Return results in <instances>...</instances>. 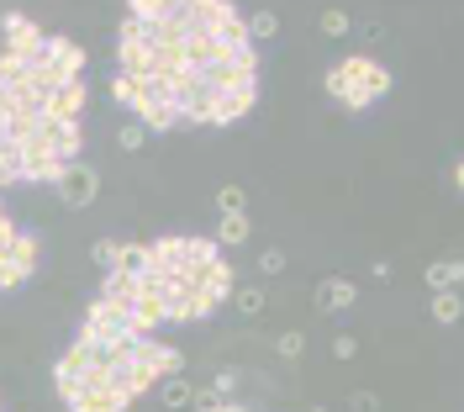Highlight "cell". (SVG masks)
Masks as SVG:
<instances>
[{
  "label": "cell",
  "mask_w": 464,
  "mask_h": 412,
  "mask_svg": "<svg viewBox=\"0 0 464 412\" xmlns=\"http://www.w3.org/2000/svg\"><path fill=\"white\" fill-rule=\"evenodd\" d=\"M0 143H5V117H0Z\"/></svg>",
  "instance_id": "obj_41"
},
{
  "label": "cell",
  "mask_w": 464,
  "mask_h": 412,
  "mask_svg": "<svg viewBox=\"0 0 464 412\" xmlns=\"http://www.w3.org/2000/svg\"><path fill=\"white\" fill-rule=\"evenodd\" d=\"M111 95H117V106L132 111V106H137V80H132V74H117V80H111Z\"/></svg>",
  "instance_id": "obj_29"
},
{
  "label": "cell",
  "mask_w": 464,
  "mask_h": 412,
  "mask_svg": "<svg viewBox=\"0 0 464 412\" xmlns=\"http://www.w3.org/2000/svg\"><path fill=\"white\" fill-rule=\"evenodd\" d=\"M43 63L59 74V85H69V80H85V48H80L74 37H63V32H53V37H48Z\"/></svg>",
  "instance_id": "obj_8"
},
{
  "label": "cell",
  "mask_w": 464,
  "mask_h": 412,
  "mask_svg": "<svg viewBox=\"0 0 464 412\" xmlns=\"http://www.w3.org/2000/svg\"><path fill=\"white\" fill-rule=\"evenodd\" d=\"M348 27H354V22H348V11H338V5H333V11H322V32H327V37H343Z\"/></svg>",
  "instance_id": "obj_32"
},
{
  "label": "cell",
  "mask_w": 464,
  "mask_h": 412,
  "mask_svg": "<svg viewBox=\"0 0 464 412\" xmlns=\"http://www.w3.org/2000/svg\"><path fill=\"white\" fill-rule=\"evenodd\" d=\"M391 85H396V80H391V69H380V59H374V63H370V74L359 80V91L370 95V101H380V95H391Z\"/></svg>",
  "instance_id": "obj_24"
},
{
  "label": "cell",
  "mask_w": 464,
  "mask_h": 412,
  "mask_svg": "<svg viewBox=\"0 0 464 412\" xmlns=\"http://www.w3.org/2000/svg\"><path fill=\"white\" fill-rule=\"evenodd\" d=\"M132 365L154 380H169L185 370V354L175 344H164V339H132Z\"/></svg>",
  "instance_id": "obj_3"
},
{
  "label": "cell",
  "mask_w": 464,
  "mask_h": 412,
  "mask_svg": "<svg viewBox=\"0 0 464 412\" xmlns=\"http://www.w3.org/2000/svg\"><path fill=\"white\" fill-rule=\"evenodd\" d=\"M0 37H5V48H0V53H11V59H37V53H43V48H48V32L37 27V22H32V16H22V11H5V16H0Z\"/></svg>",
  "instance_id": "obj_2"
},
{
  "label": "cell",
  "mask_w": 464,
  "mask_h": 412,
  "mask_svg": "<svg viewBox=\"0 0 464 412\" xmlns=\"http://www.w3.org/2000/svg\"><path fill=\"white\" fill-rule=\"evenodd\" d=\"M158 386H164V407H190V402H195V391H190V386H185L180 376L158 380Z\"/></svg>",
  "instance_id": "obj_27"
},
{
  "label": "cell",
  "mask_w": 464,
  "mask_h": 412,
  "mask_svg": "<svg viewBox=\"0 0 464 412\" xmlns=\"http://www.w3.org/2000/svg\"><path fill=\"white\" fill-rule=\"evenodd\" d=\"M217 206H222V217H243L248 190H243V186H222V190H217Z\"/></svg>",
  "instance_id": "obj_26"
},
{
  "label": "cell",
  "mask_w": 464,
  "mask_h": 412,
  "mask_svg": "<svg viewBox=\"0 0 464 412\" xmlns=\"http://www.w3.org/2000/svg\"><path fill=\"white\" fill-rule=\"evenodd\" d=\"M212 412H253V407H248V402H238V397H232V402H217V407H212Z\"/></svg>",
  "instance_id": "obj_38"
},
{
  "label": "cell",
  "mask_w": 464,
  "mask_h": 412,
  "mask_svg": "<svg viewBox=\"0 0 464 412\" xmlns=\"http://www.w3.org/2000/svg\"><path fill=\"white\" fill-rule=\"evenodd\" d=\"M348 407H354V412H380V397H374V391H354V397H348Z\"/></svg>",
  "instance_id": "obj_36"
},
{
  "label": "cell",
  "mask_w": 464,
  "mask_h": 412,
  "mask_svg": "<svg viewBox=\"0 0 464 412\" xmlns=\"http://www.w3.org/2000/svg\"><path fill=\"white\" fill-rule=\"evenodd\" d=\"M232 391H238V370H217V380H212V397H217V402H232Z\"/></svg>",
  "instance_id": "obj_33"
},
{
  "label": "cell",
  "mask_w": 464,
  "mask_h": 412,
  "mask_svg": "<svg viewBox=\"0 0 464 412\" xmlns=\"http://www.w3.org/2000/svg\"><path fill=\"white\" fill-rule=\"evenodd\" d=\"M95 259L106 264V275H148V244H117V238H100Z\"/></svg>",
  "instance_id": "obj_7"
},
{
  "label": "cell",
  "mask_w": 464,
  "mask_h": 412,
  "mask_svg": "<svg viewBox=\"0 0 464 412\" xmlns=\"http://www.w3.org/2000/svg\"><path fill=\"white\" fill-rule=\"evenodd\" d=\"M333 354H338V359H354V354H359V344H354L348 333H338V339H333Z\"/></svg>",
  "instance_id": "obj_37"
},
{
  "label": "cell",
  "mask_w": 464,
  "mask_h": 412,
  "mask_svg": "<svg viewBox=\"0 0 464 412\" xmlns=\"http://www.w3.org/2000/svg\"><path fill=\"white\" fill-rule=\"evenodd\" d=\"M175 106H180V122L185 127H212V117H217V95L206 91V80L190 74V69L175 74Z\"/></svg>",
  "instance_id": "obj_1"
},
{
  "label": "cell",
  "mask_w": 464,
  "mask_h": 412,
  "mask_svg": "<svg viewBox=\"0 0 464 412\" xmlns=\"http://www.w3.org/2000/svg\"><path fill=\"white\" fill-rule=\"evenodd\" d=\"M100 380H106V376H95V370H85V365H80V359H74V354H63L59 365H53V386H59L63 407H69V402H80V397H85V391H95V386H100Z\"/></svg>",
  "instance_id": "obj_12"
},
{
  "label": "cell",
  "mask_w": 464,
  "mask_h": 412,
  "mask_svg": "<svg viewBox=\"0 0 464 412\" xmlns=\"http://www.w3.org/2000/svg\"><path fill=\"white\" fill-rule=\"evenodd\" d=\"M132 122H143V132H175L180 122V106L175 101H164V106H143V111H132Z\"/></svg>",
  "instance_id": "obj_19"
},
{
  "label": "cell",
  "mask_w": 464,
  "mask_h": 412,
  "mask_svg": "<svg viewBox=\"0 0 464 412\" xmlns=\"http://www.w3.org/2000/svg\"><path fill=\"white\" fill-rule=\"evenodd\" d=\"M232 302H238V312H243V317L264 312V291H259V285H238V291H232Z\"/></svg>",
  "instance_id": "obj_28"
},
{
  "label": "cell",
  "mask_w": 464,
  "mask_h": 412,
  "mask_svg": "<svg viewBox=\"0 0 464 412\" xmlns=\"http://www.w3.org/2000/svg\"><path fill=\"white\" fill-rule=\"evenodd\" d=\"M454 190H459V196H464V158H459V164H454Z\"/></svg>",
  "instance_id": "obj_39"
},
{
  "label": "cell",
  "mask_w": 464,
  "mask_h": 412,
  "mask_svg": "<svg viewBox=\"0 0 464 412\" xmlns=\"http://www.w3.org/2000/svg\"><path fill=\"white\" fill-rule=\"evenodd\" d=\"M253 106H259V85H243V91H222V95H217V117H212V127L243 122Z\"/></svg>",
  "instance_id": "obj_15"
},
{
  "label": "cell",
  "mask_w": 464,
  "mask_h": 412,
  "mask_svg": "<svg viewBox=\"0 0 464 412\" xmlns=\"http://www.w3.org/2000/svg\"><path fill=\"white\" fill-rule=\"evenodd\" d=\"M127 407H132V402H127V397H117L106 380H100L95 391H85L80 402H69V412H127Z\"/></svg>",
  "instance_id": "obj_18"
},
{
  "label": "cell",
  "mask_w": 464,
  "mask_h": 412,
  "mask_svg": "<svg viewBox=\"0 0 464 412\" xmlns=\"http://www.w3.org/2000/svg\"><path fill=\"white\" fill-rule=\"evenodd\" d=\"M243 22H248V43H253V48H259V43H270V37L279 32L275 11H253V16H243Z\"/></svg>",
  "instance_id": "obj_21"
},
{
  "label": "cell",
  "mask_w": 464,
  "mask_h": 412,
  "mask_svg": "<svg viewBox=\"0 0 464 412\" xmlns=\"http://www.w3.org/2000/svg\"><path fill=\"white\" fill-rule=\"evenodd\" d=\"M279 354H285V359H301V354H307V333H301V328H290V333H279Z\"/></svg>",
  "instance_id": "obj_30"
},
{
  "label": "cell",
  "mask_w": 464,
  "mask_h": 412,
  "mask_svg": "<svg viewBox=\"0 0 464 412\" xmlns=\"http://www.w3.org/2000/svg\"><path fill=\"white\" fill-rule=\"evenodd\" d=\"M117 143H122L127 154H137V149L148 143V132H143V122H122V132H117Z\"/></svg>",
  "instance_id": "obj_31"
},
{
  "label": "cell",
  "mask_w": 464,
  "mask_h": 412,
  "mask_svg": "<svg viewBox=\"0 0 464 412\" xmlns=\"http://www.w3.org/2000/svg\"><path fill=\"white\" fill-rule=\"evenodd\" d=\"M359 302V285L343 281V275H327V281H317V307L322 312H343V307H354Z\"/></svg>",
  "instance_id": "obj_16"
},
{
  "label": "cell",
  "mask_w": 464,
  "mask_h": 412,
  "mask_svg": "<svg viewBox=\"0 0 464 412\" xmlns=\"http://www.w3.org/2000/svg\"><path fill=\"white\" fill-rule=\"evenodd\" d=\"M322 85H327V95H333V101H343V95H348V80L338 74V63H333V69L322 74Z\"/></svg>",
  "instance_id": "obj_34"
},
{
  "label": "cell",
  "mask_w": 464,
  "mask_h": 412,
  "mask_svg": "<svg viewBox=\"0 0 464 412\" xmlns=\"http://www.w3.org/2000/svg\"><path fill=\"white\" fill-rule=\"evenodd\" d=\"M37 138L48 143V154L59 158V164H80V154H85V127L80 122H48V117H43Z\"/></svg>",
  "instance_id": "obj_10"
},
{
  "label": "cell",
  "mask_w": 464,
  "mask_h": 412,
  "mask_svg": "<svg viewBox=\"0 0 464 412\" xmlns=\"http://www.w3.org/2000/svg\"><path fill=\"white\" fill-rule=\"evenodd\" d=\"M232 291H238V275H232V264H227V259H217V264L201 275V291H195V317H212L222 302L232 296Z\"/></svg>",
  "instance_id": "obj_9"
},
{
  "label": "cell",
  "mask_w": 464,
  "mask_h": 412,
  "mask_svg": "<svg viewBox=\"0 0 464 412\" xmlns=\"http://www.w3.org/2000/svg\"><path fill=\"white\" fill-rule=\"evenodd\" d=\"M307 412H327V407H307Z\"/></svg>",
  "instance_id": "obj_42"
},
{
  "label": "cell",
  "mask_w": 464,
  "mask_h": 412,
  "mask_svg": "<svg viewBox=\"0 0 464 412\" xmlns=\"http://www.w3.org/2000/svg\"><path fill=\"white\" fill-rule=\"evenodd\" d=\"M100 296L117 302L122 312H132V307L143 302V275H106V281H100Z\"/></svg>",
  "instance_id": "obj_17"
},
{
  "label": "cell",
  "mask_w": 464,
  "mask_h": 412,
  "mask_svg": "<svg viewBox=\"0 0 464 412\" xmlns=\"http://www.w3.org/2000/svg\"><path fill=\"white\" fill-rule=\"evenodd\" d=\"M37 259H43L37 238H32V233H16V238H11V249H5V259H0V291L27 285L32 270H37Z\"/></svg>",
  "instance_id": "obj_5"
},
{
  "label": "cell",
  "mask_w": 464,
  "mask_h": 412,
  "mask_svg": "<svg viewBox=\"0 0 464 412\" xmlns=\"http://www.w3.org/2000/svg\"><path fill=\"white\" fill-rule=\"evenodd\" d=\"M248 233H253V227H248V212H243V217H222L217 244H222V249H238V244H248Z\"/></svg>",
  "instance_id": "obj_22"
},
{
  "label": "cell",
  "mask_w": 464,
  "mask_h": 412,
  "mask_svg": "<svg viewBox=\"0 0 464 412\" xmlns=\"http://www.w3.org/2000/svg\"><path fill=\"white\" fill-rule=\"evenodd\" d=\"M53 190H59L63 206H74V212H80V206H90V201H95L100 175H95V164H85V158H80V164H63V175L53 180Z\"/></svg>",
  "instance_id": "obj_6"
},
{
  "label": "cell",
  "mask_w": 464,
  "mask_h": 412,
  "mask_svg": "<svg viewBox=\"0 0 464 412\" xmlns=\"http://www.w3.org/2000/svg\"><path fill=\"white\" fill-rule=\"evenodd\" d=\"M0 117H11V91H0Z\"/></svg>",
  "instance_id": "obj_40"
},
{
  "label": "cell",
  "mask_w": 464,
  "mask_h": 412,
  "mask_svg": "<svg viewBox=\"0 0 464 412\" xmlns=\"http://www.w3.org/2000/svg\"><path fill=\"white\" fill-rule=\"evenodd\" d=\"M85 106H90V80H69L48 95V122H85Z\"/></svg>",
  "instance_id": "obj_11"
},
{
  "label": "cell",
  "mask_w": 464,
  "mask_h": 412,
  "mask_svg": "<svg viewBox=\"0 0 464 412\" xmlns=\"http://www.w3.org/2000/svg\"><path fill=\"white\" fill-rule=\"evenodd\" d=\"M422 281L433 285V296H438V291H459V285H464V259H438V264L422 270Z\"/></svg>",
  "instance_id": "obj_20"
},
{
  "label": "cell",
  "mask_w": 464,
  "mask_h": 412,
  "mask_svg": "<svg viewBox=\"0 0 464 412\" xmlns=\"http://www.w3.org/2000/svg\"><path fill=\"white\" fill-rule=\"evenodd\" d=\"M80 333L85 339H100V344H122L132 339V328H127V312L117 302H106V296H95L90 307H85V322H80Z\"/></svg>",
  "instance_id": "obj_4"
},
{
  "label": "cell",
  "mask_w": 464,
  "mask_h": 412,
  "mask_svg": "<svg viewBox=\"0 0 464 412\" xmlns=\"http://www.w3.org/2000/svg\"><path fill=\"white\" fill-rule=\"evenodd\" d=\"M180 264H185V233L148 244V275H180Z\"/></svg>",
  "instance_id": "obj_14"
},
{
  "label": "cell",
  "mask_w": 464,
  "mask_h": 412,
  "mask_svg": "<svg viewBox=\"0 0 464 412\" xmlns=\"http://www.w3.org/2000/svg\"><path fill=\"white\" fill-rule=\"evenodd\" d=\"M464 317V296L459 291H438L433 296V322H459Z\"/></svg>",
  "instance_id": "obj_23"
},
{
  "label": "cell",
  "mask_w": 464,
  "mask_h": 412,
  "mask_svg": "<svg viewBox=\"0 0 464 412\" xmlns=\"http://www.w3.org/2000/svg\"><path fill=\"white\" fill-rule=\"evenodd\" d=\"M59 175H63V164L48 154V143H43V138L22 143V180H27V186H53Z\"/></svg>",
  "instance_id": "obj_13"
},
{
  "label": "cell",
  "mask_w": 464,
  "mask_h": 412,
  "mask_svg": "<svg viewBox=\"0 0 464 412\" xmlns=\"http://www.w3.org/2000/svg\"><path fill=\"white\" fill-rule=\"evenodd\" d=\"M259 270H264V275H279V270H285V254H279V249H264V254H259Z\"/></svg>",
  "instance_id": "obj_35"
},
{
  "label": "cell",
  "mask_w": 464,
  "mask_h": 412,
  "mask_svg": "<svg viewBox=\"0 0 464 412\" xmlns=\"http://www.w3.org/2000/svg\"><path fill=\"white\" fill-rule=\"evenodd\" d=\"M16 180H22V149L0 143V186H16Z\"/></svg>",
  "instance_id": "obj_25"
}]
</instances>
